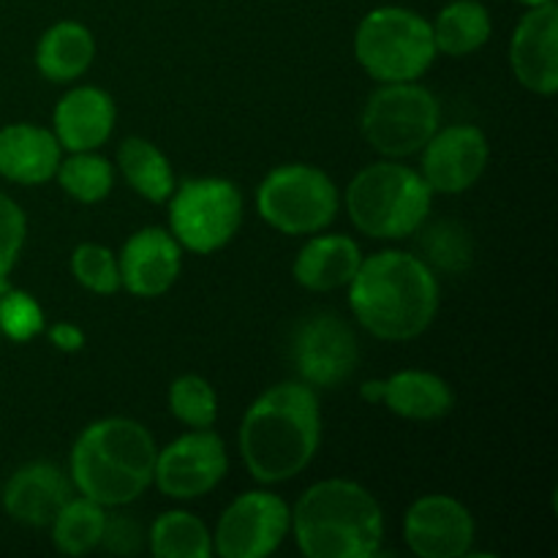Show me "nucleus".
Returning a JSON list of instances; mask_svg holds the SVG:
<instances>
[{"instance_id": "6", "label": "nucleus", "mask_w": 558, "mask_h": 558, "mask_svg": "<svg viewBox=\"0 0 558 558\" xmlns=\"http://www.w3.org/2000/svg\"><path fill=\"white\" fill-rule=\"evenodd\" d=\"M354 58L381 85L420 80L436 58L430 22L403 5H379L357 25Z\"/></svg>"}, {"instance_id": "24", "label": "nucleus", "mask_w": 558, "mask_h": 558, "mask_svg": "<svg viewBox=\"0 0 558 558\" xmlns=\"http://www.w3.org/2000/svg\"><path fill=\"white\" fill-rule=\"evenodd\" d=\"M118 167L125 183L153 205H161L174 191V172L169 158L153 142L129 136L118 150Z\"/></svg>"}, {"instance_id": "35", "label": "nucleus", "mask_w": 558, "mask_h": 558, "mask_svg": "<svg viewBox=\"0 0 558 558\" xmlns=\"http://www.w3.org/2000/svg\"><path fill=\"white\" fill-rule=\"evenodd\" d=\"M518 3H523L526 9H532V5H543V3H554V0H518Z\"/></svg>"}, {"instance_id": "5", "label": "nucleus", "mask_w": 558, "mask_h": 558, "mask_svg": "<svg viewBox=\"0 0 558 558\" xmlns=\"http://www.w3.org/2000/svg\"><path fill=\"white\" fill-rule=\"evenodd\" d=\"M434 191L425 178L398 161H379L354 174L347 189V210L368 238L401 240L428 221Z\"/></svg>"}, {"instance_id": "21", "label": "nucleus", "mask_w": 558, "mask_h": 558, "mask_svg": "<svg viewBox=\"0 0 558 558\" xmlns=\"http://www.w3.org/2000/svg\"><path fill=\"white\" fill-rule=\"evenodd\" d=\"M363 254L347 234H316L294 259V281L311 292H332L349 287Z\"/></svg>"}, {"instance_id": "14", "label": "nucleus", "mask_w": 558, "mask_h": 558, "mask_svg": "<svg viewBox=\"0 0 558 558\" xmlns=\"http://www.w3.org/2000/svg\"><path fill=\"white\" fill-rule=\"evenodd\" d=\"M490 147L477 125L436 131L423 147V178L434 194H463L483 178Z\"/></svg>"}, {"instance_id": "30", "label": "nucleus", "mask_w": 558, "mask_h": 558, "mask_svg": "<svg viewBox=\"0 0 558 558\" xmlns=\"http://www.w3.org/2000/svg\"><path fill=\"white\" fill-rule=\"evenodd\" d=\"M71 272H74L76 283H82L93 294H114L120 289L118 256L107 245H76L71 254Z\"/></svg>"}, {"instance_id": "15", "label": "nucleus", "mask_w": 558, "mask_h": 558, "mask_svg": "<svg viewBox=\"0 0 558 558\" xmlns=\"http://www.w3.org/2000/svg\"><path fill=\"white\" fill-rule=\"evenodd\" d=\"M515 80L537 96L558 90V5H532L518 22L510 41Z\"/></svg>"}, {"instance_id": "27", "label": "nucleus", "mask_w": 558, "mask_h": 558, "mask_svg": "<svg viewBox=\"0 0 558 558\" xmlns=\"http://www.w3.org/2000/svg\"><path fill=\"white\" fill-rule=\"evenodd\" d=\"M54 178L71 199L82 202V205H96V202L107 199L109 191H112L114 169L107 158L85 150L74 153L69 161H60Z\"/></svg>"}, {"instance_id": "9", "label": "nucleus", "mask_w": 558, "mask_h": 558, "mask_svg": "<svg viewBox=\"0 0 558 558\" xmlns=\"http://www.w3.org/2000/svg\"><path fill=\"white\" fill-rule=\"evenodd\" d=\"M169 199L172 238L194 254L221 251L243 221V196L223 178L185 180Z\"/></svg>"}, {"instance_id": "1", "label": "nucleus", "mask_w": 558, "mask_h": 558, "mask_svg": "<svg viewBox=\"0 0 558 558\" xmlns=\"http://www.w3.org/2000/svg\"><path fill=\"white\" fill-rule=\"evenodd\" d=\"M319 441V401L305 381H283L262 392L240 425L245 469L265 485L298 477L314 461Z\"/></svg>"}, {"instance_id": "8", "label": "nucleus", "mask_w": 558, "mask_h": 558, "mask_svg": "<svg viewBox=\"0 0 558 558\" xmlns=\"http://www.w3.org/2000/svg\"><path fill=\"white\" fill-rule=\"evenodd\" d=\"M259 216L283 234H316L338 216V189L311 163H287L262 180L256 194Z\"/></svg>"}, {"instance_id": "29", "label": "nucleus", "mask_w": 558, "mask_h": 558, "mask_svg": "<svg viewBox=\"0 0 558 558\" xmlns=\"http://www.w3.org/2000/svg\"><path fill=\"white\" fill-rule=\"evenodd\" d=\"M423 251L425 256H420V259L430 270L439 267L445 272H463L472 265V240H469L466 229L458 227L456 221H441L425 229Z\"/></svg>"}, {"instance_id": "25", "label": "nucleus", "mask_w": 558, "mask_h": 558, "mask_svg": "<svg viewBox=\"0 0 558 558\" xmlns=\"http://www.w3.org/2000/svg\"><path fill=\"white\" fill-rule=\"evenodd\" d=\"M104 523H107V512L98 501L80 496H71L63 505V510L54 515L52 526V543L60 554L65 556H85L101 545Z\"/></svg>"}, {"instance_id": "4", "label": "nucleus", "mask_w": 558, "mask_h": 558, "mask_svg": "<svg viewBox=\"0 0 558 558\" xmlns=\"http://www.w3.org/2000/svg\"><path fill=\"white\" fill-rule=\"evenodd\" d=\"M289 529L308 558H371L381 548L385 515L363 485L325 480L300 496Z\"/></svg>"}, {"instance_id": "36", "label": "nucleus", "mask_w": 558, "mask_h": 558, "mask_svg": "<svg viewBox=\"0 0 558 558\" xmlns=\"http://www.w3.org/2000/svg\"><path fill=\"white\" fill-rule=\"evenodd\" d=\"M3 289H9V283H5V287H0V294H3Z\"/></svg>"}, {"instance_id": "33", "label": "nucleus", "mask_w": 558, "mask_h": 558, "mask_svg": "<svg viewBox=\"0 0 558 558\" xmlns=\"http://www.w3.org/2000/svg\"><path fill=\"white\" fill-rule=\"evenodd\" d=\"M101 543L107 545L112 554L131 556L142 548V529L136 526L134 518L129 515H114V518L107 515Z\"/></svg>"}, {"instance_id": "19", "label": "nucleus", "mask_w": 558, "mask_h": 558, "mask_svg": "<svg viewBox=\"0 0 558 558\" xmlns=\"http://www.w3.org/2000/svg\"><path fill=\"white\" fill-rule=\"evenodd\" d=\"M114 101L101 87H74L54 107V136L71 153L96 150L114 129Z\"/></svg>"}, {"instance_id": "17", "label": "nucleus", "mask_w": 558, "mask_h": 558, "mask_svg": "<svg viewBox=\"0 0 558 558\" xmlns=\"http://www.w3.org/2000/svg\"><path fill=\"white\" fill-rule=\"evenodd\" d=\"M74 496L69 477L52 463H25L3 488V510L25 526H49L65 501Z\"/></svg>"}, {"instance_id": "13", "label": "nucleus", "mask_w": 558, "mask_h": 558, "mask_svg": "<svg viewBox=\"0 0 558 558\" xmlns=\"http://www.w3.org/2000/svg\"><path fill=\"white\" fill-rule=\"evenodd\" d=\"M474 518L458 499L430 494L414 501L403 521V537L420 558H461L472 550Z\"/></svg>"}, {"instance_id": "22", "label": "nucleus", "mask_w": 558, "mask_h": 558, "mask_svg": "<svg viewBox=\"0 0 558 558\" xmlns=\"http://www.w3.org/2000/svg\"><path fill=\"white\" fill-rule=\"evenodd\" d=\"M96 38L82 22L65 20L49 27L36 47V65L49 82H74L90 69Z\"/></svg>"}, {"instance_id": "11", "label": "nucleus", "mask_w": 558, "mask_h": 558, "mask_svg": "<svg viewBox=\"0 0 558 558\" xmlns=\"http://www.w3.org/2000/svg\"><path fill=\"white\" fill-rule=\"evenodd\" d=\"M229 469L227 447L210 428H194L156 456L153 483L169 499H199L210 494Z\"/></svg>"}, {"instance_id": "20", "label": "nucleus", "mask_w": 558, "mask_h": 558, "mask_svg": "<svg viewBox=\"0 0 558 558\" xmlns=\"http://www.w3.org/2000/svg\"><path fill=\"white\" fill-rule=\"evenodd\" d=\"M60 167V142L54 131L31 123L0 129V178L20 185H38L54 178Z\"/></svg>"}, {"instance_id": "34", "label": "nucleus", "mask_w": 558, "mask_h": 558, "mask_svg": "<svg viewBox=\"0 0 558 558\" xmlns=\"http://www.w3.org/2000/svg\"><path fill=\"white\" fill-rule=\"evenodd\" d=\"M49 338H52L54 347L63 349V352H76V349L85 347V332H82L76 325H71V322H60V325H54L52 330H49Z\"/></svg>"}, {"instance_id": "3", "label": "nucleus", "mask_w": 558, "mask_h": 558, "mask_svg": "<svg viewBox=\"0 0 558 558\" xmlns=\"http://www.w3.org/2000/svg\"><path fill=\"white\" fill-rule=\"evenodd\" d=\"M158 447L145 425L107 417L87 425L71 450V480L82 496L101 507L140 499L153 483Z\"/></svg>"}, {"instance_id": "7", "label": "nucleus", "mask_w": 558, "mask_h": 558, "mask_svg": "<svg viewBox=\"0 0 558 558\" xmlns=\"http://www.w3.org/2000/svg\"><path fill=\"white\" fill-rule=\"evenodd\" d=\"M441 107L417 82H387L368 98L360 118L365 142L387 158L414 156L439 131Z\"/></svg>"}, {"instance_id": "16", "label": "nucleus", "mask_w": 558, "mask_h": 558, "mask_svg": "<svg viewBox=\"0 0 558 558\" xmlns=\"http://www.w3.org/2000/svg\"><path fill=\"white\" fill-rule=\"evenodd\" d=\"M118 267L120 287H125L136 298H158L178 281L183 254H180V243L167 229L147 227L125 240Z\"/></svg>"}, {"instance_id": "28", "label": "nucleus", "mask_w": 558, "mask_h": 558, "mask_svg": "<svg viewBox=\"0 0 558 558\" xmlns=\"http://www.w3.org/2000/svg\"><path fill=\"white\" fill-rule=\"evenodd\" d=\"M169 409L189 428H213L218 417L216 390L202 376L183 374L169 387Z\"/></svg>"}, {"instance_id": "32", "label": "nucleus", "mask_w": 558, "mask_h": 558, "mask_svg": "<svg viewBox=\"0 0 558 558\" xmlns=\"http://www.w3.org/2000/svg\"><path fill=\"white\" fill-rule=\"evenodd\" d=\"M25 234L27 221L22 207L11 196L0 194V287L9 283V272L20 259Z\"/></svg>"}, {"instance_id": "18", "label": "nucleus", "mask_w": 558, "mask_h": 558, "mask_svg": "<svg viewBox=\"0 0 558 558\" xmlns=\"http://www.w3.org/2000/svg\"><path fill=\"white\" fill-rule=\"evenodd\" d=\"M360 392L368 401L385 403L398 417L417 420V423L445 417L456 403L450 385L428 371H398L385 381H368Z\"/></svg>"}, {"instance_id": "31", "label": "nucleus", "mask_w": 558, "mask_h": 558, "mask_svg": "<svg viewBox=\"0 0 558 558\" xmlns=\"http://www.w3.org/2000/svg\"><path fill=\"white\" fill-rule=\"evenodd\" d=\"M44 330V311L36 298L22 289H3L0 294V336L25 343Z\"/></svg>"}, {"instance_id": "23", "label": "nucleus", "mask_w": 558, "mask_h": 558, "mask_svg": "<svg viewBox=\"0 0 558 558\" xmlns=\"http://www.w3.org/2000/svg\"><path fill=\"white\" fill-rule=\"evenodd\" d=\"M430 31H434L436 52L463 58V54L477 52L488 41L494 22L480 0H452L439 11Z\"/></svg>"}, {"instance_id": "12", "label": "nucleus", "mask_w": 558, "mask_h": 558, "mask_svg": "<svg viewBox=\"0 0 558 558\" xmlns=\"http://www.w3.org/2000/svg\"><path fill=\"white\" fill-rule=\"evenodd\" d=\"M292 360L308 387L330 390L354 374L360 360L352 327L332 314H316L298 327L292 341Z\"/></svg>"}, {"instance_id": "10", "label": "nucleus", "mask_w": 558, "mask_h": 558, "mask_svg": "<svg viewBox=\"0 0 558 558\" xmlns=\"http://www.w3.org/2000/svg\"><path fill=\"white\" fill-rule=\"evenodd\" d=\"M292 526V512L270 490H248L223 510L213 534V550L223 558L270 556Z\"/></svg>"}, {"instance_id": "2", "label": "nucleus", "mask_w": 558, "mask_h": 558, "mask_svg": "<svg viewBox=\"0 0 558 558\" xmlns=\"http://www.w3.org/2000/svg\"><path fill=\"white\" fill-rule=\"evenodd\" d=\"M349 305L381 341H414L439 311V281L420 256L381 251L360 262L349 281Z\"/></svg>"}, {"instance_id": "26", "label": "nucleus", "mask_w": 558, "mask_h": 558, "mask_svg": "<svg viewBox=\"0 0 558 558\" xmlns=\"http://www.w3.org/2000/svg\"><path fill=\"white\" fill-rule=\"evenodd\" d=\"M150 550L158 558H210L213 537L202 518L172 510L153 523Z\"/></svg>"}]
</instances>
